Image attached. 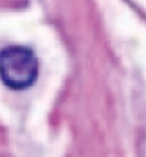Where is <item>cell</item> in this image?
Instances as JSON below:
<instances>
[{
    "instance_id": "6da1fadb",
    "label": "cell",
    "mask_w": 146,
    "mask_h": 157,
    "mask_svg": "<svg viewBox=\"0 0 146 157\" xmlns=\"http://www.w3.org/2000/svg\"><path fill=\"white\" fill-rule=\"evenodd\" d=\"M38 77L35 53L21 45H11L0 52V78L11 89H26Z\"/></svg>"
}]
</instances>
